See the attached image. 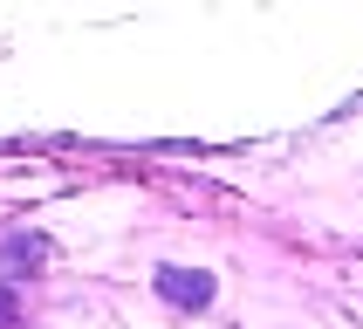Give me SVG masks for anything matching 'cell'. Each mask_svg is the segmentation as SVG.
<instances>
[{
  "label": "cell",
  "instance_id": "obj_1",
  "mask_svg": "<svg viewBox=\"0 0 363 329\" xmlns=\"http://www.w3.org/2000/svg\"><path fill=\"white\" fill-rule=\"evenodd\" d=\"M158 295L172 308H206L213 302V274H199V267H158Z\"/></svg>",
  "mask_w": 363,
  "mask_h": 329
},
{
  "label": "cell",
  "instance_id": "obj_2",
  "mask_svg": "<svg viewBox=\"0 0 363 329\" xmlns=\"http://www.w3.org/2000/svg\"><path fill=\"white\" fill-rule=\"evenodd\" d=\"M0 329H21V302H14V288L0 281Z\"/></svg>",
  "mask_w": 363,
  "mask_h": 329
}]
</instances>
